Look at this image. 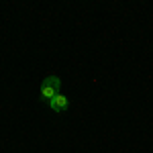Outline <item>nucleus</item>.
Wrapping results in <instances>:
<instances>
[{
  "instance_id": "obj_1",
  "label": "nucleus",
  "mask_w": 153,
  "mask_h": 153,
  "mask_svg": "<svg viewBox=\"0 0 153 153\" xmlns=\"http://www.w3.org/2000/svg\"><path fill=\"white\" fill-rule=\"evenodd\" d=\"M59 86H61V80H59L57 76H47L43 84H41V98L43 100H51V98H55L59 94Z\"/></svg>"
},
{
  "instance_id": "obj_2",
  "label": "nucleus",
  "mask_w": 153,
  "mask_h": 153,
  "mask_svg": "<svg viewBox=\"0 0 153 153\" xmlns=\"http://www.w3.org/2000/svg\"><path fill=\"white\" fill-rule=\"evenodd\" d=\"M49 106H51L55 112H63V110L68 108V98H65L63 94H57L55 98H51V100H49Z\"/></svg>"
}]
</instances>
